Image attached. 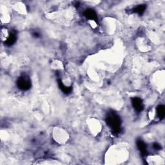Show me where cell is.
I'll list each match as a JSON object with an SVG mask.
<instances>
[{
  "instance_id": "cell-1",
  "label": "cell",
  "mask_w": 165,
  "mask_h": 165,
  "mask_svg": "<svg viewBox=\"0 0 165 165\" xmlns=\"http://www.w3.org/2000/svg\"><path fill=\"white\" fill-rule=\"evenodd\" d=\"M106 121L109 127L113 132L116 133H118L121 128V119L118 115L114 112H111L108 114L106 118Z\"/></svg>"
},
{
  "instance_id": "cell-2",
  "label": "cell",
  "mask_w": 165,
  "mask_h": 165,
  "mask_svg": "<svg viewBox=\"0 0 165 165\" xmlns=\"http://www.w3.org/2000/svg\"><path fill=\"white\" fill-rule=\"evenodd\" d=\"M17 85L21 90H27L31 87V81L27 76H21L17 81Z\"/></svg>"
},
{
  "instance_id": "cell-3",
  "label": "cell",
  "mask_w": 165,
  "mask_h": 165,
  "mask_svg": "<svg viewBox=\"0 0 165 165\" xmlns=\"http://www.w3.org/2000/svg\"><path fill=\"white\" fill-rule=\"evenodd\" d=\"M132 103L136 111L141 112L143 110V103H142V101L139 97H133L132 99Z\"/></svg>"
},
{
  "instance_id": "cell-4",
  "label": "cell",
  "mask_w": 165,
  "mask_h": 165,
  "mask_svg": "<svg viewBox=\"0 0 165 165\" xmlns=\"http://www.w3.org/2000/svg\"><path fill=\"white\" fill-rule=\"evenodd\" d=\"M85 16L88 19H90V20L94 21H97V16L96 12H95L94 10L91 9V8H89V9H87L85 11Z\"/></svg>"
},
{
  "instance_id": "cell-5",
  "label": "cell",
  "mask_w": 165,
  "mask_h": 165,
  "mask_svg": "<svg viewBox=\"0 0 165 165\" xmlns=\"http://www.w3.org/2000/svg\"><path fill=\"white\" fill-rule=\"evenodd\" d=\"M137 145H138V147L141 153H142V155H147V147L146 144H145L144 142L141 141V140H138L137 142Z\"/></svg>"
},
{
  "instance_id": "cell-6",
  "label": "cell",
  "mask_w": 165,
  "mask_h": 165,
  "mask_svg": "<svg viewBox=\"0 0 165 165\" xmlns=\"http://www.w3.org/2000/svg\"><path fill=\"white\" fill-rule=\"evenodd\" d=\"M16 41V34L14 32H13L11 33L10 36H8L7 40L5 41V43H6L7 45L10 46L14 44Z\"/></svg>"
},
{
  "instance_id": "cell-7",
  "label": "cell",
  "mask_w": 165,
  "mask_h": 165,
  "mask_svg": "<svg viewBox=\"0 0 165 165\" xmlns=\"http://www.w3.org/2000/svg\"><path fill=\"white\" fill-rule=\"evenodd\" d=\"M58 85H59V86L60 87L61 90H62L65 94H69L72 90L71 87H68V86H65L64 85V84L61 82V81H60V80H59Z\"/></svg>"
},
{
  "instance_id": "cell-8",
  "label": "cell",
  "mask_w": 165,
  "mask_h": 165,
  "mask_svg": "<svg viewBox=\"0 0 165 165\" xmlns=\"http://www.w3.org/2000/svg\"><path fill=\"white\" fill-rule=\"evenodd\" d=\"M157 114L159 118L163 119L165 116V109L163 105L159 106L157 109Z\"/></svg>"
},
{
  "instance_id": "cell-9",
  "label": "cell",
  "mask_w": 165,
  "mask_h": 165,
  "mask_svg": "<svg viewBox=\"0 0 165 165\" xmlns=\"http://www.w3.org/2000/svg\"><path fill=\"white\" fill-rule=\"evenodd\" d=\"M145 8H146V6L144 5H140L137 6L134 9V12L136 13H138V14H142L144 12Z\"/></svg>"
},
{
  "instance_id": "cell-10",
  "label": "cell",
  "mask_w": 165,
  "mask_h": 165,
  "mask_svg": "<svg viewBox=\"0 0 165 165\" xmlns=\"http://www.w3.org/2000/svg\"><path fill=\"white\" fill-rule=\"evenodd\" d=\"M153 148L156 150H160L161 149V146L159 144H153Z\"/></svg>"
}]
</instances>
